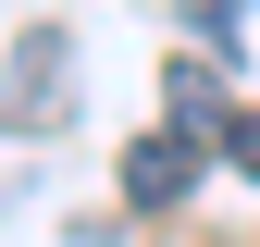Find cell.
Wrapping results in <instances>:
<instances>
[{
  "label": "cell",
  "mask_w": 260,
  "mask_h": 247,
  "mask_svg": "<svg viewBox=\"0 0 260 247\" xmlns=\"http://www.w3.org/2000/svg\"><path fill=\"white\" fill-rule=\"evenodd\" d=\"M186 185H199V136H186V124H161V136L124 148V210H174Z\"/></svg>",
  "instance_id": "6da1fadb"
},
{
  "label": "cell",
  "mask_w": 260,
  "mask_h": 247,
  "mask_svg": "<svg viewBox=\"0 0 260 247\" xmlns=\"http://www.w3.org/2000/svg\"><path fill=\"white\" fill-rule=\"evenodd\" d=\"M223 161H236V173L260 185V111H223Z\"/></svg>",
  "instance_id": "3957f363"
},
{
  "label": "cell",
  "mask_w": 260,
  "mask_h": 247,
  "mask_svg": "<svg viewBox=\"0 0 260 247\" xmlns=\"http://www.w3.org/2000/svg\"><path fill=\"white\" fill-rule=\"evenodd\" d=\"M174 124H186V136H223V87H211V62H174Z\"/></svg>",
  "instance_id": "7a4b0ae2"
}]
</instances>
